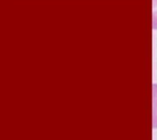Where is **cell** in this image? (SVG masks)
I'll return each instance as SVG.
<instances>
[{
	"label": "cell",
	"instance_id": "7a4b0ae2",
	"mask_svg": "<svg viewBox=\"0 0 157 140\" xmlns=\"http://www.w3.org/2000/svg\"><path fill=\"white\" fill-rule=\"evenodd\" d=\"M153 28L157 29V0H153Z\"/></svg>",
	"mask_w": 157,
	"mask_h": 140
},
{
	"label": "cell",
	"instance_id": "6da1fadb",
	"mask_svg": "<svg viewBox=\"0 0 157 140\" xmlns=\"http://www.w3.org/2000/svg\"><path fill=\"white\" fill-rule=\"evenodd\" d=\"M154 92V128H157V83L153 85Z\"/></svg>",
	"mask_w": 157,
	"mask_h": 140
}]
</instances>
